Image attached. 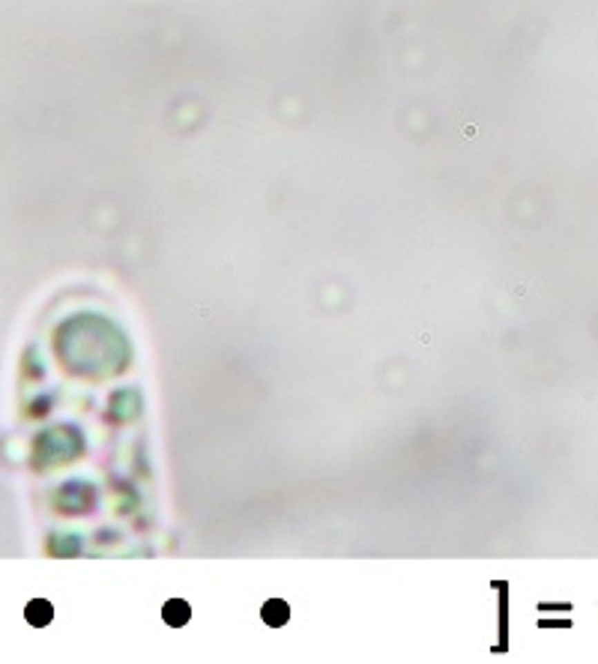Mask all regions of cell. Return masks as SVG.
Returning a JSON list of instances; mask_svg holds the SVG:
<instances>
[{
    "label": "cell",
    "instance_id": "obj_1",
    "mask_svg": "<svg viewBox=\"0 0 598 664\" xmlns=\"http://www.w3.org/2000/svg\"><path fill=\"white\" fill-rule=\"evenodd\" d=\"M260 616H264L267 625H273V629H278V625H284L287 620H291V607H287V602H267L264 611H260Z\"/></svg>",
    "mask_w": 598,
    "mask_h": 664
},
{
    "label": "cell",
    "instance_id": "obj_2",
    "mask_svg": "<svg viewBox=\"0 0 598 664\" xmlns=\"http://www.w3.org/2000/svg\"><path fill=\"white\" fill-rule=\"evenodd\" d=\"M162 616H165L168 625H186L189 616H192V611H189L186 602H180V598H171V602L165 605V611H162Z\"/></svg>",
    "mask_w": 598,
    "mask_h": 664
},
{
    "label": "cell",
    "instance_id": "obj_3",
    "mask_svg": "<svg viewBox=\"0 0 598 664\" xmlns=\"http://www.w3.org/2000/svg\"><path fill=\"white\" fill-rule=\"evenodd\" d=\"M24 616H27V623H30V625H45L51 620V605L48 602H30V605H27V611H24Z\"/></svg>",
    "mask_w": 598,
    "mask_h": 664
}]
</instances>
